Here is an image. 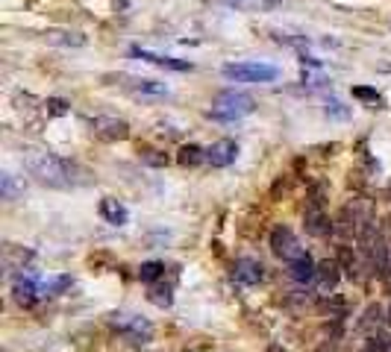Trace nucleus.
<instances>
[{
    "mask_svg": "<svg viewBox=\"0 0 391 352\" xmlns=\"http://www.w3.org/2000/svg\"><path fill=\"white\" fill-rule=\"evenodd\" d=\"M24 167L39 185L59 188V191L74 185V167L56 153H51V150H39V147L24 150Z\"/></svg>",
    "mask_w": 391,
    "mask_h": 352,
    "instance_id": "obj_1",
    "label": "nucleus"
},
{
    "mask_svg": "<svg viewBox=\"0 0 391 352\" xmlns=\"http://www.w3.org/2000/svg\"><path fill=\"white\" fill-rule=\"evenodd\" d=\"M256 109V100L244 91H224L215 97L212 103V117H221V121H236V117H244Z\"/></svg>",
    "mask_w": 391,
    "mask_h": 352,
    "instance_id": "obj_2",
    "label": "nucleus"
},
{
    "mask_svg": "<svg viewBox=\"0 0 391 352\" xmlns=\"http://www.w3.org/2000/svg\"><path fill=\"white\" fill-rule=\"evenodd\" d=\"M221 74L226 79H236V82H271L280 77V71L274 65H265V62H230L224 65Z\"/></svg>",
    "mask_w": 391,
    "mask_h": 352,
    "instance_id": "obj_3",
    "label": "nucleus"
},
{
    "mask_svg": "<svg viewBox=\"0 0 391 352\" xmlns=\"http://www.w3.org/2000/svg\"><path fill=\"white\" fill-rule=\"evenodd\" d=\"M271 249H274V256L283 259L286 264L295 261V259H300V256L306 253V249L300 247V241L295 238V232L286 229V226H276V229L271 232Z\"/></svg>",
    "mask_w": 391,
    "mask_h": 352,
    "instance_id": "obj_4",
    "label": "nucleus"
},
{
    "mask_svg": "<svg viewBox=\"0 0 391 352\" xmlns=\"http://www.w3.org/2000/svg\"><path fill=\"white\" fill-rule=\"evenodd\" d=\"M335 223H330V214L323 211V203H315V200H306V209H303V229L312 235V238H323L330 235Z\"/></svg>",
    "mask_w": 391,
    "mask_h": 352,
    "instance_id": "obj_5",
    "label": "nucleus"
},
{
    "mask_svg": "<svg viewBox=\"0 0 391 352\" xmlns=\"http://www.w3.org/2000/svg\"><path fill=\"white\" fill-rule=\"evenodd\" d=\"M112 326L136 344H148L153 338V326L148 320H141V317H133V314H115L112 317Z\"/></svg>",
    "mask_w": 391,
    "mask_h": 352,
    "instance_id": "obj_6",
    "label": "nucleus"
},
{
    "mask_svg": "<svg viewBox=\"0 0 391 352\" xmlns=\"http://www.w3.org/2000/svg\"><path fill=\"white\" fill-rule=\"evenodd\" d=\"M91 129H94V136L101 138V141H124L129 136V124L121 121V117H112V115H101V117H94L91 121Z\"/></svg>",
    "mask_w": 391,
    "mask_h": 352,
    "instance_id": "obj_7",
    "label": "nucleus"
},
{
    "mask_svg": "<svg viewBox=\"0 0 391 352\" xmlns=\"http://www.w3.org/2000/svg\"><path fill=\"white\" fill-rule=\"evenodd\" d=\"M236 156H238V144L230 141V138H221V141H215V144L206 150V162H209L212 167H226V164H233Z\"/></svg>",
    "mask_w": 391,
    "mask_h": 352,
    "instance_id": "obj_8",
    "label": "nucleus"
},
{
    "mask_svg": "<svg viewBox=\"0 0 391 352\" xmlns=\"http://www.w3.org/2000/svg\"><path fill=\"white\" fill-rule=\"evenodd\" d=\"M338 279H341V264H338V259H323V261L318 264V273H315L318 291H321V294L335 291Z\"/></svg>",
    "mask_w": 391,
    "mask_h": 352,
    "instance_id": "obj_9",
    "label": "nucleus"
},
{
    "mask_svg": "<svg viewBox=\"0 0 391 352\" xmlns=\"http://www.w3.org/2000/svg\"><path fill=\"white\" fill-rule=\"evenodd\" d=\"M36 259L30 247H18V244H4V270L12 273V270H24V264H30Z\"/></svg>",
    "mask_w": 391,
    "mask_h": 352,
    "instance_id": "obj_10",
    "label": "nucleus"
},
{
    "mask_svg": "<svg viewBox=\"0 0 391 352\" xmlns=\"http://www.w3.org/2000/svg\"><path fill=\"white\" fill-rule=\"evenodd\" d=\"M233 276L241 285H259L262 276H265V267H262V261H256V259H238L236 267H233Z\"/></svg>",
    "mask_w": 391,
    "mask_h": 352,
    "instance_id": "obj_11",
    "label": "nucleus"
},
{
    "mask_svg": "<svg viewBox=\"0 0 391 352\" xmlns=\"http://www.w3.org/2000/svg\"><path fill=\"white\" fill-rule=\"evenodd\" d=\"M338 264H341V270H345L347 279H356V282L365 279L362 276V261H359V256H356L353 247H347V244L338 247Z\"/></svg>",
    "mask_w": 391,
    "mask_h": 352,
    "instance_id": "obj_12",
    "label": "nucleus"
},
{
    "mask_svg": "<svg viewBox=\"0 0 391 352\" xmlns=\"http://www.w3.org/2000/svg\"><path fill=\"white\" fill-rule=\"evenodd\" d=\"M315 273H318V264L312 261L309 253H303L295 261H288V276L295 282H315Z\"/></svg>",
    "mask_w": 391,
    "mask_h": 352,
    "instance_id": "obj_13",
    "label": "nucleus"
},
{
    "mask_svg": "<svg viewBox=\"0 0 391 352\" xmlns=\"http://www.w3.org/2000/svg\"><path fill=\"white\" fill-rule=\"evenodd\" d=\"M12 296H15V303L18 306H24V308H30L32 303L39 299V288H36V282L32 279H15V285H12Z\"/></svg>",
    "mask_w": 391,
    "mask_h": 352,
    "instance_id": "obj_14",
    "label": "nucleus"
},
{
    "mask_svg": "<svg viewBox=\"0 0 391 352\" xmlns=\"http://www.w3.org/2000/svg\"><path fill=\"white\" fill-rule=\"evenodd\" d=\"M230 9H238V12H271L276 6H283L286 0H221Z\"/></svg>",
    "mask_w": 391,
    "mask_h": 352,
    "instance_id": "obj_15",
    "label": "nucleus"
},
{
    "mask_svg": "<svg viewBox=\"0 0 391 352\" xmlns=\"http://www.w3.org/2000/svg\"><path fill=\"white\" fill-rule=\"evenodd\" d=\"M44 41L47 44H59V47H83L86 44V36L71 32V30H47L44 32Z\"/></svg>",
    "mask_w": 391,
    "mask_h": 352,
    "instance_id": "obj_16",
    "label": "nucleus"
},
{
    "mask_svg": "<svg viewBox=\"0 0 391 352\" xmlns=\"http://www.w3.org/2000/svg\"><path fill=\"white\" fill-rule=\"evenodd\" d=\"M133 53L144 62H153V65H162V68H171V71H191V62H180V59H171V56H156V53H148V50H133Z\"/></svg>",
    "mask_w": 391,
    "mask_h": 352,
    "instance_id": "obj_17",
    "label": "nucleus"
},
{
    "mask_svg": "<svg viewBox=\"0 0 391 352\" xmlns=\"http://www.w3.org/2000/svg\"><path fill=\"white\" fill-rule=\"evenodd\" d=\"M101 214L106 217V221H109L112 226H124V223H127V217H129L127 209L118 203V200H109V197L101 203Z\"/></svg>",
    "mask_w": 391,
    "mask_h": 352,
    "instance_id": "obj_18",
    "label": "nucleus"
},
{
    "mask_svg": "<svg viewBox=\"0 0 391 352\" xmlns=\"http://www.w3.org/2000/svg\"><path fill=\"white\" fill-rule=\"evenodd\" d=\"M148 299L156 306V308H168L174 303V294H171V285L165 282H153L150 288H148Z\"/></svg>",
    "mask_w": 391,
    "mask_h": 352,
    "instance_id": "obj_19",
    "label": "nucleus"
},
{
    "mask_svg": "<svg viewBox=\"0 0 391 352\" xmlns=\"http://www.w3.org/2000/svg\"><path fill=\"white\" fill-rule=\"evenodd\" d=\"M177 162L183 167H198L200 162H206V150L198 147V144H183L180 153H177Z\"/></svg>",
    "mask_w": 391,
    "mask_h": 352,
    "instance_id": "obj_20",
    "label": "nucleus"
},
{
    "mask_svg": "<svg viewBox=\"0 0 391 352\" xmlns=\"http://www.w3.org/2000/svg\"><path fill=\"white\" fill-rule=\"evenodd\" d=\"M0 194H4V200H18L24 194V182H18L12 174H4L0 176Z\"/></svg>",
    "mask_w": 391,
    "mask_h": 352,
    "instance_id": "obj_21",
    "label": "nucleus"
},
{
    "mask_svg": "<svg viewBox=\"0 0 391 352\" xmlns=\"http://www.w3.org/2000/svg\"><path fill=\"white\" fill-rule=\"evenodd\" d=\"M383 320H385V317H383V308H380V306H368L365 317L359 320V329H362V332H371V334H377V332H373V326H380Z\"/></svg>",
    "mask_w": 391,
    "mask_h": 352,
    "instance_id": "obj_22",
    "label": "nucleus"
},
{
    "mask_svg": "<svg viewBox=\"0 0 391 352\" xmlns=\"http://www.w3.org/2000/svg\"><path fill=\"white\" fill-rule=\"evenodd\" d=\"M162 273H165V264H162V261H148V264H141L139 279H141V282H148V285H153V282L162 279Z\"/></svg>",
    "mask_w": 391,
    "mask_h": 352,
    "instance_id": "obj_23",
    "label": "nucleus"
},
{
    "mask_svg": "<svg viewBox=\"0 0 391 352\" xmlns=\"http://www.w3.org/2000/svg\"><path fill=\"white\" fill-rule=\"evenodd\" d=\"M141 162L150 167H165L171 159H168V153H162V150H141Z\"/></svg>",
    "mask_w": 391,
    "mask_h": 352,
    "instance_id": "obj_24",
    "label": "nucleus"
},
{
    "mask_svg": "<svg viewBox=\"0 0 391 352\" xmlns=\"http://www.w3.org/2000/svg\"><path fill=\"white\" fill-rule=\"evenodd\" d=\"M47 115H53V117H62V115H68V103L65 100H59V97H53V100H47Z\"/></svg>",
    "mask_w": 391,
    "mask_h": 352,
    "instance_id": "obj_25",
    "label": "nucleus"
},
{
    "mask_svg": "<svg viewBox=\"0 0 391 352\" xmlns=\"http://www.w3.org/2000/svg\"><path fill=\"white\" fill-rule=\"evenodd\" d=\"M353 97L356 100H368V103H380V94L373 91V89H365V86H356L353 89Z\"/></svg>",
    "mask_w": 391,
    "mask_h": 352,
    "instance_id": "obj_26",
    "label": "nucleus"
},
{
    "mask_svg": "<svg viewBox=\"0 0 391 352\" xmlns=\"http://www.w3.org/2000/svg\"><path fill=\"white\" fill-rule=\"evenodd\" d=\"M327 115H335V117H347V109H341L338 100H330L327 103Z\"/></svg>",
    "mask_w": 391,
    "mask_h": 352,
    "instance_id": "obj_27",
    "label": "nucleus"
},
{
    "mask_svg": "<svg viewBox=\"0 0 391 352\" xmlns=\"http://www.w3.org/2000/svg\"><path fill=\"white\" fill-rule=\"evenodd\" d=\"M380 235L385 241H391V217H385V223H383V229H380Z\"/></svg>",
    "mask_w": 391,
    "mask_h": 352,
    "instance_id": "obj_28",
    "label": "nucleus"
},
{
    "mask_svg": "<svg viewBox=\"0 0 391 352\" xmlns=\"http://www.w3.org/2000/svg\"><path fill=\"white\" fill-rule=\"evenodd\" d=\"M385 323L391 326V303H388V308H385Z\"/></svg>",
    "mask_w": 391,
    "mask_h": 352,
    "instance_id": "obj_29",
    "label": "nucleus"
},
{
    "mask_svg": "<svg viewBox=\"0 0 391 352\" xmlns=\"http://www.w3.org/2000/svg\"><path fill=\"white\" fill-rule=\"evenodd\" d=\"M388 273H391V261H388Z\"/></svg>",
    "mask_w": 391,
    "mask_h": 352,
    "instance_id": "obj_30",
    "label": "nucleus"
}]
</instances>
